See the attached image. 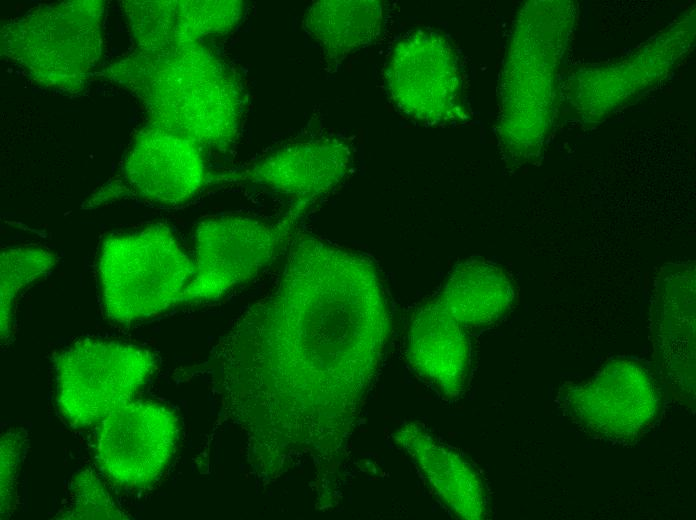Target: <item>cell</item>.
<instances>
[{
	"instance_id": "cell-1",
	"label": "cell",
	"mask_w": 696,
	"mask_h": 520,
	"mask_svg": "<svg viewBox=\"0 0 696 520\" xmlns=\"http://www.w3.org/2000/svg\"><path fill=\"white\" fill-rule=\"evenodd\" d=\"M389 330L373 263L303 235L275 287L227 336L220 357L229 371L245 366L256 377L303 389L317 420L331 429L352 413Z\"/></svg>"
},
{
	"instance_id": "cell-2",
	"label": "cell",
	"mask_w": 696,
	"mask_h": 520,
	"mask_svg": "<svg viewBox=\"0 0 696 520\" xmlns=\"http://www.w3.org/2000/svg\"><path fill=\"white\" fill-rule=\"evenodd\" d=\"M106 316L129 324L182 302L194 263L164 226L106 238L98 258Z\"/></svg>"
},
{
	"instance_id": "cell-3",
	"label": "cell",
	"mask_w": 696,
	"mask_h": 520,
	"mask_svg": "<svg viewBox=\"0 0 696 520\" xmlns=\"http://www.w3.org/2000/svg\"><path fill=\"white\" fill-rule=\"evenodd\" d=\"M194 44L161 52L152 100L169 132L195 143L225 146L238 131V83L219 60Z\"/></svg>"
},
{
	"instance_id": "cell-4",
	"label": "cell",
	"mask_w": 696,
	"mask_h": 520,
	"mask_svg": "<svg viewBox=\"0 0 696 520\" xmlns=\"http://www.w3.org/2000/svg\"><path fill=\"white\" fill-rule=\"evenodd\" d=\"M57 403L74 426L100 424L130 402L156 368L147 349L118 341L85 338L54 361Z\"/></svg>"
},
{
	"instance_id": "cell-5",
	"label": "cell",
	"mask_w": 696,
	"mask_h": 520,
	"mask_svg": "<svg viewBox=\"0 0 696 520\" xmlns=\"http://www.w3.org/2000/svg\"><path fill=\"white\" fill-rule=\"evenodd\" d=\"M557 403L588 435L629 444L653 427L662 398L650 369L636 359L621 357L607 362L586 381L562 386Z\"/></svg>"
},
{
	"instance_id": "cell-6",
	"label": "cell",
	"mask_w": 696,
	"mask_h": 520,
	"mask_svg": "<svg viewBox=\"0 0 696 520\" xmlns=\"http://www.w3.org/2000/svg\"><path fill=\"white\" fill-rule=\"evenodd\" d=\"M306 204L268 223L246 216L201 222L195 233L194 272L182 302L217 298L265 268L291 236Z\"/></svg>"
},
{
	"instance_id": "cell-7",
	"label": "cell",
	"mask_w": 696,
	"mask_h": 520,
	"mask_svg": "<svg viewBox=\"0 0 696 520\" xmlns=\"http://www.w3.org/2000/svg\"><path fill=\"white\" fill-rule=\"evenodd\" d=\"M177 437L172 411L150 401L131 400L100 423L97 461L117 485L151 484L167 466Z\"/></svg>"
},
{
	"instance_id": "cell-8",
	"label": "cell",
	"mask_w": 696,
	"mask_h": 520,
	"mask_svg": "<svg viewBox=\"0 0 696 520\" xmlns=\"http://www.w3.org/2000/svg\"><path fill=\"white\" fill-rule=\"evenodd\" d=\"M451 45L420 30L394 47L386 69L388 93L406 115L426 124L451 122L459 113V77Z\"/></svg>"
},
{
	"instance_id": "cell-9",
	"label": "cell",
	"mask_w": 696,
	"mask_h": 520,
	"mask_svg": "<svg viewBox=\"0 0 696 520\" xmlns=\"http://www.w3.org/2000/svg\"><path fill=\"white\" fill-rule=\"evenodd\" d=\"M653 292L651 335L657 365L674 389L694 396L695 263L664 265Z\"/></svg>"
},
{
	"instance_id": "cell-10",
	"label": "cell",
	"mask_w": 696,
	"mask_h": 520,
	"mask_svg": "<svg viewBox=\"0 0 696 520\" xmlns=\"http://www.w3.org/2000/svg\"><path fill=\"white\" fill-rule=\"evenodd\" d=\"M124 177L134 194L174 205L200 191L206 181V168L195 142L169 131H157L131 152Z\"/></svg>"
},
{
	"instance_id": "cell-11",
	"label": "cell",
	"mask_w": 696,
	"mask_h": 520,
	"mask_svg": "<svg viewBox=\"0 0 696 520\" xmlns=\"http://www.w3.org/2000/svg\"><path fill=\"white\" fill-rule=\"evenodd\" d=\"M411 368L445 399L466 387L470 366L467 330L433 299L414 313L407 337Z\"/></svg>"
},
{
	"instance_id": "cell-12",
	"label": "cell",
	"mask_w": 696,
	"mask_h": 520,
	"mask_svg": "<svg viewBox=\"0 0 696 520\" xmlns=\"http://www.w3.org/2000/svg\"><path fill=\"white\" fill-rule=\"evenodd\" d=\"M350 163L348 147L323 139L287 146L259 160L240 178L307 204L332 189Z\"/></svg>"
},
{
	"instance_id": "cell-13",
	"label": "cell",
	"mask_w": 696,
	"mask_h": 520,
	"mask_svg": "<svg viewBox=\"0 0 696 520\" xmlns=\"http://www.w3.org/2000/svg\"><path fill=\"white\" fill-rule=\"evenodd\" d=\"M393 439L411 457L433 493L453 516L470 520L485 517L487 502L482 479L462 455L417 423L402 425Z\"/></svg>"
},
{
	"instance_id": "cell-14",
	"label": "cell",
	"mask_w": 696,
	"mask_h": 520,
	"mask_svg": "<svg viewBox=\"0 0 696 520\" xmlns=\"http://www.w3.org/2000/svg\"><path fill=\"white\" fill-rule=\"evenodd\" d=\"M515 286L500 266L483 259L457 265L434 300L464 329L491 325L515 301Z\"/></svg>"
},
{
	"instance_id": "cell-15",
	"label": "cell",
	"mask_w": 696,
	"mask_h": 520,
	"mask_svg": "<svg viewBox=\"0 0 696 520\" xmlns=\"http://www.w3.org/2000/svg\"><path fill=\"white\" fill-rule=\"evenodd\" d=\"M382 23L376 1H318L307 10L304 29L334 60L371 43Z\"/></svg>"
},
{
	"instance_id": "cell-16",
	"label": "cell",
	"mask_w": 696,
	"mask_h": 520,
	"mask_svg": "<svg viewBox=\"0 0 696 520\" xmlns=\"http://www.w3.org/2000/svg\"><path fill=\"white\" fill-rule=\"evenodd\" d=\"M58 258L52 251L38 246L7 248L0 254L1 339L11 332L13 307L19 292L38 277L46 274Z\"/></svg>"
},
{
	"instance_id": "cell-17",
	"label": "cell",
	"mask_w": 696,
	"mask_h": 520,
	"mask_svg": "<svg viewBox=\"0 0 696 520\" xmlns=\"http://www.w3.org/2000/svg\"><path fill=\"white\" fill-rule=\"evenodd\" d=\"M64 519H123L98 477L91 471L79 473L72 483V502Z\"/></svg>"
},
{
	"instance_id": "cell-18",
	"label": "cell",
	"mask_w": 696,
	"mask_h": 520,
	"mask_svg": "<svg viewBox=\"0 0 696 520\" xmlns=\"http://www.w3.org/2000/svg\"><path fill=\"white\" fill-rule=\"evenodd\" d=\"M26 443V434L10 430L1 437V514L7 515L14 506L15 486Z\"/></svg>"
}]
</instances>
